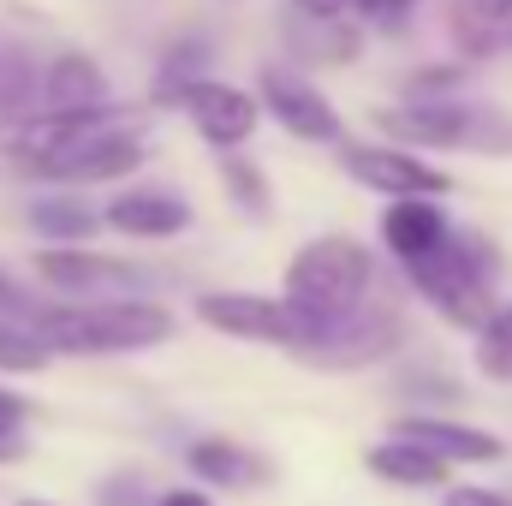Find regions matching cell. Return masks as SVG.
Returning <instances> with one entry per match:
<instances>
[{
  "label": "cell",
  "mask_w": 512,
  "mask_h": 506,
  "mask_svg": "<svg viewBox=\"0 0 512 506\" xmlns=\"http://www.w3.org/2000/svg\"><path fill=\"white\" fill-rule=\"evenodd\" d=\"M173 310L149 304V298H102V304H60V310H36L30 334L66 358H120V352H149L173 340Z\"/></svg>",
  "instance_id": "obj_1"
},
{
  "label": "cell",
  "mask_w": 512,
  "mask_h": 506,
  "mask_svg": "<svg viewBox=\"0 0 512 506\" xmlns=\"http://www.w3.org/2000/svg\"><path fill=\"white\" fill-rule=\"evenodd\" d=\"M411 286L459 328H483L495 316V251L471 233H447L417 262H405Z\"/></svg>",
  "instance_id": "obj_2"
},
{
  "label": "cell",
  "mask_w": 512,
  "mask_h": 506,
  "mask_svg": "<svg viewBox=\"0 0 512 506\" xmlns=\"http://www.w3.org/2000/svg\"><path fill=\"white\" fill-rule=\"evenodd\" d=\"M370 280H376V256L358 239L328 233V239H310L286 262V304H298L310 322H334L364 304Z\"/></svg>",
  "instance_id": "obj_3"
},
{
  "label": "cell",
  "mask_w": 512,
  "mask_h": 506,
  "mask_svg": "<svg viewBox=\"0 0 512 506\" xmlns=\"http://www.w3.org/2000/svg\"><path fill=\"white\" fill-rule=\"evenodd\" d=\"M376 126H387L393 149H471V155H512V120L477 102H399L382 108Z\"/></svg>",
  "instance_id": "obj_4"
},
{
  "label": "cell",
  "mask_w": 512,
  "mask_h": 506,
  "mask_svg": "<svg viewBox=\"0 0 512 506\" xmlns=\"http://www.w3.org/2000/svg\"><path fill=\"white\" fill-rule=\"evenodd\" d=\"M143 167V137L131 126V114L120 108L114 120L90 126L84 137H72L60 155H48L30 179H54V185H96V179H120Z\"/></svg>",
  "instance_id": "obj_5"
},
{
  "label": "cell",
  "mask_w": 512,
  "mask_h": 506,
  "mask_svg": "<svg viewBox=\"0 0 512 506\" xmlns=\"http://www.w3.org/2000/svg\"><path fill=\"white\" fill-rule=\"evenodd\" d=\"M197 316L233 340H256V346H286L298 352L310 340V316L286 298H262V292H203L197 298Z\"/></svg>",
  "instance_id": "obj_6"
},
{
  "label": "cell",
  "mask_w": 512,
  "mask_h": 506,
  "mask_svg": "<svg viewBox=\"0 0 512 506\" xmlns=\"http://www.w3.org/2000/svg\"><path fill=\"white\" fill-rule=\"evenodd\" d=\"M399 316L393 310H352V316H334V322H316L310 328V340L298 346V358L304 364H316V370H364V364H376L387 358L393 346H399Z\"/></svg>",
  "instance_id": "obj_7"
},
{
  "label": "cell",
  "mask_w": 512,
  "mask_h": 506,
  "mask_svg": "<svg viewBox=\"0 0 512 506\" xmlns=\"http://www.w3.org/2000/svg\"><path fill=\"white\" fill-rule=\"evenodd\" d=\"M36 274L54 286V292H72V298H131V292H149V268L120 262V256H96L78 251V245H54V251H36Z\"/></svg>",
  "instance_id": "obj_8"
},
{
  "label": "cell",
  "mask_w": 512,
  "mask_h": 506,
  "mask_svg": "<svg viewBox=\"0 0 512 506\" xmlns=\"http://www.w3.org/2000/svg\"><path fill=\"white\" fill-rule=\"evenodd\" d=\"M340 167L358 179V185H370V191H382V197H441L453 179L447 173H435L423 155H411V149H393V143H352L346 155H340Z\"/></svg>",
  "instance_id": "obj_9"
},
{
  "label": "cell",
  "mask_w": 512,
  "mask_h": 506,
  "mask_svg": "<svg viewBox=\"0 0 512 506\" xmlns=\"http://www.w3.org/2000/svg\"><path fill=\"white\" fill-rule=\"evenodd\" d=\"M262 108L292 131V137H304V143H340V114H334V102H328L310 78H298V72L268 66V72H262Z\"/></svg>",
  "instance_id": "obj_10"
},
{
  "label": "cell",
  "mask_w": 512,
  "mask_h": 506,
  "mask_svg": "<svg viewBox=\"0 0 512 506\" xmlns=\"http://www.w3.org/2000/svg\"><path fill=\"white\" fill-rule=\"evenodd\" d=\"M173 108H185L191 126H197V137L215 143V149H239L256 131V102L245 90H233V84H215V78L185 84V90L173 96Z\"/></svg>",
  "instance_id": "obj_11"
},
{
  "label": "cell",
  "mask_w": 512,
  "mask_h": 506,
  "mask_svg": "<svg viewBox=\"0 0 512 506\" xmlns=\"http://www.w3.org/2000/svg\"><path fill=\"white\" fill-rule=\"evenodd\" d=\"M393 441L423 447V453L441 459L447 471H453V465H489V459H501V435L471 429V423H447V417H399V423H393Z\"/></svg>",
  "instance_id": "obj_12"
},
{
  "label": "cell",
  "mask_w": 512,
  "mask_h": 506,
  "mask_svg": "<svg viewBox=\"0 0 512 506\" xmlns=\"http://www.w3.org/2000/svg\"><path fill=\"white\" fill-rule=\"evenodd\" d=\"M102 227H114L126 239H179L191 227V203L173 191H120L102 209Z\"/></svg>",
  "instance_id": "obj_13"
},
{
  "label": "cell",
  "mask_w": 512,
  "mask_h": 506,
  "mask_svg": "<svg viewBox=\"0 0 512 506\" xmlns=\"http://www.w3.org/2000/svg\"><path fill=\"white\" fill-rule=\"evenodd\" d=\"M185 465H191V477L221 483V489H262V483L274 477V465H268L262 453L239 447V441H227V435L191 441V447H185Z\"/></svg>",
  "instance_id": "obj_14"
},
{
  "label": "cell",
  "mask_w": 512,
  "mask_h": 506,
  "mask_svg": "<svg viewBox=\"0 0 512 506\" xmlns=\"http://www.w3.org/2000/svg\"><path fill=\"white\" fill-rule=\"evenodd\" d=\"M36 96L54 108V114H90V108H108V84L96 72L90 54H60L48 72H36Z\"/></svg>",
  "instance_id": "obj_15"
},
{
  "label": "cell",
  "mask_w": 512,
  "mask_h": 506,
  "mask_svg": "<svg viewBox=\"0 0 512 506\" xmlns=\"http://www.w3.org/2000/svg\"><path fill=\"white\" fill-rule=\"evenodd\" d=\"M447 233H453V227H447V215H441L429 197H399V203H387V215H382V245L399 256V262L429 256Z\"/></svg>",
  "instance_id": "obj_16"
},
{
  "label": "cell",
  "mask_w": 512,
  "mask_h": 506,
  "mask_svg": "<svg viewBox=\"0 0 512 506\" xmlns=\"http://www.w3.org/2000/svg\"><path fill=\"white\" fill-rule=\"evenodd\" d=\"M453 42L471 54V60H489L512 48V18H507V0H453Z\"/></svg>",
  "instance_id": "obj_17"
},
{
  "label": "cell",
  "mask_w": 512,
  "mask_h": 506,
  "mask_svg": "<svg viewBox=\"0 0 512 506\" xmlns=\"http://www.w3.org/2000/svg\"><path fill=\"white\" fill-rule=\"evenodd\" d=\"M370 471L393 483V489H447V465L441 459H429L423 447H411V441H382V447H370Z\"/></svg>",
  "instance_id": "obj_18"
},
{
  "label": "cell",
  "mask_w": 512,
  "mask_h": 506,
  "mask_svg": "<svg viewBox=\"0 0 512 506\" xmlns=\"http://www.w3.org/2000/svg\"><path fill=\"white\" fill-rule=\"evenodd\" d=\"M30 227L42 239H54V245H84L102 227V215L84 209L78 197H42V203H30Z\"/></svg>",
  "instance_id": "obj_19"
},
{
  "label": "cell",
  "mask_w": 512,
  "mask_h": 506,
  "mask_svg": "<svg viewBox=\"0 0 512 506\" xmlns=\"http://www.w3.org/2000/svg\"><path fill=\"white\" fill-rule=\"evenodd\" d=\"M477 370L489 381H512V304H501L477 328Z\"/></svg>",
  "instance_id": "obj_20"
},
{
  "label": "cell",
  "mask_w": 512,
  "mask_h": 506,
  "mask_svg": "<svg viewBox=\"0 0 512 506\" xmlns=\"http://www.w3.org/2000/svg\"><path fill=\"white\" fill-rule=\"evenodd\" d=\"M30 96H36V66H30V54L12 48V42H0V120H6V114H24Z\"/></svg>",
  "instance_id": "obj_21"
},
{
  "label": "cell",
  "mask_w": 512,
  "mask_h": 506,
  "mask_svg": "<svg viewBox=\"0 0 512 506\" xmlns=\"http://www.w3.org/2000/svg\"><path fill=\"white\" fill-rule=\"evenodd\" d=\"M0 370L6 376H36V370H48V346L24 322H0Z\"/></svg>",
  "instance_id": "obj_22"
},
{
  "label": "cell",
  "mask_w": 512,
  "mask_h": 506,
  "mask_svg": "<svg viewBox=\"0 0 512 506\" xmlns=\"http://www.w3.org/2000/svg\"><path fill=\"white\" fill-rule=\"evenodd\" d=\"M221 179H227V191L239 197V209H251V215H268V179L256 173L251 161H227V167H221Z\"/></svg>",
  "instance_id": "obj_23"
},
{
  "label": "cell",
  "mask_w": 512,
  "mask_h": 506,
  "mask_svg": "<svg viewBox=\"0 0 512 506\" xmlns=\"http://www.w3.org/2000/svg\"><path fill=\"white\" fill-rule=\"evenodd\" d=\"M304 18H316V24H340L346 12H352V0H292Z\"/></svg>",
  "instance_id": "obj_24"
},
{
  "label": "cell",
  "mask_w": 512,
  "mask_h": 506,
  "mask_svg": "<svg viewBox=\"0 0 512 506\" xmlns=\"http://www.w3.org/2000/svg\"><path fill=\"white\" fill-rule=\"evenodd\" d=\"M405 6H411V0H352V12H358V18H399Z\"/></svg>",
  "instance_id": "obj_25"
},
{
  "label": "cell",
  "mask_w": 512,
  "mask_h": 506,
  "mask_svg": "<svg viewBox=\"0 0 512 506\" xmlns=\"http://www.w3.org/2000/svg\"><path fill=\"white\" fill-rule=\"evenodd\" d=\"M447 506H507L495 489H447Z\"/></svg>",
  "instance_id": "obj_26"
},
{
  "label": "cell",
  "mask_w": 512,
  "mask_h": 506,
  "mask_svg": "<svg viewBox=\"0 0 512 506\" xmlns=\"http://www.w3.org/2000/svg\"><path fill=\"white\" fill-rule=\"evenodd\" d=\"M18 423H24V405H18L12 393H0V441H6V435H18Z\"/></svg>",
  "instance_id": "obj_27"
},
{
  "label": "cell",
  "mask_w": 512,
  "mask_h": 506,
  "mask_svg": "<svg viewBox=\"0 0 512 506\" xmlns=\"http://www.w3.org/2000/svg\"><path fill=\"white\" fill-rule=\"evenodd\" d=\"M155 506H215V501H209L203 489H173V495H161Z\"/></svg>",
  "instance_id": "obj_28"
},
{
  "label": "cell",
  "mask_w": 512,
  "mask_h": 506,
  "mask_svg": "<svg viewBox=\"0 0 512 506\" xmlns=\"http://www.w3.org/2000/svg\"><path fill=\"white\" fill-rule=\"evenodd\" d=\"M0 304H6V310H18V304H24V298H18V286H12L6 274H0Z\"/></svg>",
  "instance_id": "obj_29"
},
{
  "label": "cell",
  "mask_w": 512,
  "mask_h": 506,
  "mask_svg": "<svg viewBox=\"0 0 512 506\" xmlns=\"http://www.w3.org/2000/svg\"><path fill=\"white\" fill-rule=\"evenodd\" d=\"M18 506H54V501H18Z\"/></svg>",
  "instance_id": "obj_30"
}]
</instances>
